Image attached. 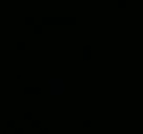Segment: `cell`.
<instances>
[{
    "label": "cell",
    "mask_w": 143,
    "mask_h": 134,
    "mask_svg": "<svg viewBox=\"0 0 143 134\" xmlns=\"http://www.w3.org/2000/svg\"><path fill=\"white\" fill-rule=\"evenodd\" d=\"M119 6L124 7V6H125V2H122V0H121V2H119Z\"/></svg>",
    "instance_id": "1"
}]
</instances>
